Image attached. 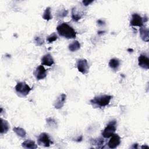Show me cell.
Here are the masks:
<instances>
[{"label": "cell", "mask_w": 149, "mask_h": 149, "mask_svg": "<svg viewBox=\"0 0 149 149\" xmlns=\"http://www.w3.org/2000/svg\"><path fill=\"white\" fill-rule=\"evenodd\" d=\"M56 30L59 36L68 39L75 38L76 37V31L72 27L65 22L59 24L56 27Z\"/></svg>", "instance_id": "1"}, {"label": "cell", "mask_w": 149, "mask_h": 149, "mask_svg": "<svg viewBox=\"0 0 149 149\" xmlns=\"http://www.w3.org/2000/svg\"><path fill=\"white\" fill-rule=\"evenodd\" d=\"M112 98V96L110 95H100L94 97V98L90 100L91 104L94 107H104L108 105L111 100Z\"/></svg>", "instance_id": "2"}, {"label": "cell", "mask_w": 149, "mask_h": 149, "mask_svg": "<svg viewBox=\"0 0 149 149\" xmlns=\"http://www.w3.org/2000/svg\"><path fill=\"white\" fill-rule=\"evenodd\" d=\"M15 88L16 93L20 97H26L31 90V88L30 87V86L24 81L18 82L16 84Z\"/></svg>", "instance_id": "3"}, {"label": "cell", "mask_w": 149, "mask_h": 149, "mask_svg": "<svg viewBox=\"0 0 149 149\" xmlns=\"http://www.w3.org/2000/svg\"><path fill=\"white\" fill-rule=\"evenodd\" d=\"M116 120L115 119L111 120L103 132H102V135L104 138H109L111 137L115 132L116 129Z\"/></svg>", "instance_id": "4"}, {"label": "cell", "mask_w": 149, "mask_h": 149, "mask_svg": "<svg viewBox=\"0 0 149 149\" xmlns=\"http://www.w3.org/2000/svg\"><path fill=\"white\" fill-rule=\"evenodd\" d=\"M37 143L40 146H43L44 147H49L52 141L51 140L48 134L47 133H41L38 137Z\"/></svg>", "instance_id": "5"}, {"label": "cell", "mask_w": 149, "mask_h": 149, "mask_svg": "<svg viewBox=\"0 0 149 149\" xmlns=\"http://www.w3.org/2000/svg\"><path fill=\"white\" fill-rule=\"evenodd\" d=\"M144 18L143 19L138 13H133L132 15V19L130 22V24L132 26H138L142 27L143 23L146 22Z\"/></svg>", "instance_id": "6"}, {"label": "cell", "mask_w": 149, "mask_h": 149, "mask_svg": "<svg viewBox=\"0 0 149 149\" xmlns=\"http://www.w3.org/2000/svg\"><path fill=\"white\" fill-rule=\"evenodd\" d=\"M76 65H77V70L82 74H84L88 72L89 66H88V64L86 59H80L77 60Z\"/></svg>", "instance_id": "7"}, {"label": "cell", "mask_w": 149, "mask_h": 149, "mask_svg": "<svg viewBox=\"0 0 149 149\" xmlns=\"http://www.w3.org/2000/svg\"><path fill=\"white\" fill-rule=\"evenodd\" d=\"M34 75L37 80L44 79L47 76V70L43 65H41L37 67L34 71Z\"/></svg>", "instance_id": "8"}, {"label": "cell", "mask_w": 149, "mask_h": 149, "mask_svg": "<svg viewBox=\"0 0 149 149\" xmlns=\"http://www.w3.org/2000/svg\"><path fill=\"white\" fill-rule=\"evenodd\" d=\"M120 144V137L118 134H113L108 143V146L110 148H115Z\"/></svg>", "instance_id": "9"}, {"label": "cell", "mask_w": 149, "mask_h": 149, "mask_svg": "<svg viewBox=\"0 0 149 149\" xmlns=\"http://www.w3.org/2000/svg\"><path fill=\"white\" fill-rule=\"evenodd\" d=\"M139 66L144 69H149V59L144 54H141L138 58Z\"/></svg>", "instance_id": "10"}, {"label": "cell", "mask_w": 149, "mask_h": 149, "mask_svg": "<svg viewBox=\"0 0 149 149\" xmlns=\"http://www.w3.org/2000/svg\"><path fill=\"white\" fill-rule=\"evenodd\" d=\"M66 99V95L65 94L62 93L61 95H59L54 104V107H55V108L58 109L62 108L64 105V104L65 103Z\"/></svg>", "instance_id": "11"}, {"label": "cell", "mask_w": 149, "mask_h": 149, "mask_svg": "<svg viewBox=\"0 0 149 149\" xmlns=\"http://www.w3.org/2000/svg\"><path fill=\"white\" fill-rule=\"evenodd\" d=\"M41 62L42 65L51 66L54 63V60L51 54H47L42 57Z\"/></svg>", "instance_id": "12"}, {"label": "cell", "mask_w": 149, "mask_h": 149, "mask_svg": "<svg viewBox=\"0 0 149 149\" xmlns=\"http://www.w3.org/2000/svg\"><path fill=\"white\" fill-rule=\"evenodd\" d=\"M90 143L93 146H95L98 148H104V140L102 138L99 137L96 139H91L90 140Z\"/></svg>", "instance_id": "13"}, {"label": "cell", "mask_w": 149, "mask_h": 149, "mask_svg": "<svg viewBox=\"0 0 149 149\" xmlns=\"http://www.w3.org/2000/svg\"><path fill=\"white\" fill-rule=\"evenodd\" d=\"M140 36L142 40L146 42H148L149 40L148 29L142 26L140 28Z\"/></svg>", "instance_id": "14"}, {"label": "cell", "mask_w": 149, "mask_h": 149, "mask_svg": "<svg viewBox=\"0 0 149 149\" xmlns=\"http://www.w3.org/2000/svg\"><path fill=\"white\" fill-rule=\"evenodd\" d=\"M10 129L9 124L7 120L1 118V134L6 133Z\"/></svg>", "instance_id": "15"}, {"label": "cell", "mask_w": 149, "mask_h": 149, "mask_svg": "<svg viewBox=\"0 0 149 149\" xmlns=\"http://www.w3.org/2000/svg\"><path fill=\"white\" fill-rule=\"evenodd\" d=\"M22 146L23 148H27V149H35L37 148V144L35 143V142L31 140H26L24 141H23L22 144Z\"/></svg>", "instance_id": "16"}, {"label": "cell", "mask_w": 149, "mask_h": 149, "mask_svg": "<svg viewBox=\"0 0 149 149\" xmlns=\"http://www.w3.org/2000/svg\"><path fill=\"white\" fill-rule=\"evenodd\" d=\"M83 14L76 9V7H74L72 9V18L74 22L79 21L82 17Z\"/></svg>", "instance_id": "17"}, {"label": "cell", "mask_w": 149, "mask_h": 149, "mask_svg": "<svg viewBox=\"0 0 149 149\" xmlns=\"http://www.w3.org/2000/svg\"><path fill=\"white\" fill-rule=\"evenodd\" d=\"M109 66L113 70H117L119 65H120V61L118 59L116 58H112L110 59L109 62Z\"/></svg>", "instance_id": "18"}, {"label": "cell", "mask_w": 149, "mask_h": 149, "mask_svg": "<svg viewBox=\"0 0 149 149\" xmlns=\"http://www.w3.org/2000/svg\"><path fill=\"white\" fill-rule=\"evenodd\" d=\"M13 130V132L21 138H24L26 136V130L20 127H14Z\"/></svg>", "instance_id": "19"}, {"label": "cell", "mask_w": 149, "mask_h": 149, "mask_svg": "<svg viewBox=\"0 0 149 149\" xmlns=\"http://www.w3.org/2000/svg\"><path fill=\"white\" fill-rule=\"evenodd\" d=\"M69 49L72 52H74L79 50L80 48V44L77 40L73 41L69 45Z\"/></svg>", "instance_id": "20"}, {"label": "cell", "mask_w": 149, "mask_h": 149, "mask_svg": "<svg viewBox=\"0 0 149 149\" xmlns=\"http://www.w3.org/2000/svg\"><path fill=\"white\" fill-rule=\"evenodd\" d=\"M42 18L45 20H49L52 19V17L51 15V8L50 7H47L45 11L44 12L43 15H42Z\"/></svg>", "instance_id": "21"}, {"label": "cell", "mask_w": 149, "mask_h": 149, "mask_svg": "<svg viewBox=\"0 0 149 149\" xmlns=\"http://www.w3.org/2000/svg\"><path fill=\"white\" fill-rule=\"evenodd\" d=\"M68 13V11L66 9H65V8L58 9L56 13V17L59 18V19L63 18L67 16Z\"/></svg>", "instance_id": "22"}, {"label": "cell", "mask_w": 149, "mask_h": 149, "mask_svg": "<svg viewBox=\"0 0 149 149\" xmlns=\"http://www.w3.org/2000/svg\"><path fill=\"white\" fill-rule=\"evenodd\" d=\"M46 122H47V123L48 125V126L50 127L51 128L54 129V128L56 127L57 123H56V120L54 118H51V117L48 118L46 119Z\"/></svg>", "instance_id": "23"}, {"label": "cell", "mask_w": 149, "mask_h": 149, "mask_svg": "<svg viewBox=\"0 0 149 149\" xmlns=\"http://www.w3.org/2000/svg\"><path fill=\"white\" fill-rule=\"evenodd\" d=\"M58 38V36L55 33H53L52 34H51V35H49L47 38V41L49 42V43H52V42L56 41Z\"/></svg>", "instance_id": "24"}, {"label": "cell", "mask_w": 149, "mask_h": 149, "mask_svg": "<svg viewBox=\"0 0 149 149\" xmlns=\"http://www.w3.org/2000/svg\"><path fill=\"white\" fill-rule=\"evenodd\" d=\"M34 42L37 45L41 46L44 44V41L42 37L40 36H36L34 38Z\"/></svg>", "instance_id": "25"}, {"label": "cell", "mask_w": 149, "mask_h": 149, "mask_svg": "<svg viewBox=\"0 0 149 149\" xmlns=\"http://www.w3.org/2000/svg\"><path fill=\"white\" fill-rule=\"evenodd\" d=\"M93 2V1H87V0H86V1H83V3L84 4V6H87V5H90L91 3H92Z\"/></svg>", "instance_id": "26"}, {"label": "cell", "mask_w": 149, "mask_h": 149, "mask_svg": "<svg viewBox=\"0 0 149 149\" xmlns=\"http://www.w3.org/2000/svg\"><path fill=\"white\" fill-rule=\"evenodd\" d=\"M97 23L98 25L102 26V24H104V22L102 21V20H97Z\"/></svg>", "instance_id": "27"}]
</instances>
